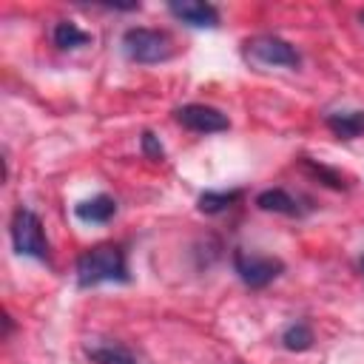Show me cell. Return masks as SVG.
Wrapping results in <instances>:
<instances>
[{
  "mask_svg": "<svg viewBox=\"0 0 364 364\" xmlns=\"http://www.w3.org/2000/svg\"><path fill=\"white\" fill-rule=\"evenodd\" d=\"M74 276L80 287H94L102 282H131L128 273V259L119 245H94L85 253H80L74 264Z\"/></svg>",
  "mask_w": 364,
  "mask_h": 364,
  "instance_id": "1",
  "label": "cell"
},
{
  "mask_svg": "<svg viewBox=\"0 0 364 364\" xmlns=\"http://www.w3.org/2000/svg\"><path fill=\"white\" fill-rule=\"evenodd\" d=\"M122 51L128 54V60L142 63V65H154V63H165L173 54V40L168 31L162 28H142L134 26L122 34Z\"/></svg>",
  "mask_w": 364,
  "mask_h": 364,
  "instance_id": "2",
  "label": "cell"
},
{
  "mask_svg": "<svg viewBox=\"0 0 364 364\" xmlns=\"http://www.w3.org/2000/svg\"><path fill=\"white\" fill-rule=\"evenodd\" d=\"M242 54L250 65H259V68H296L301 63L296 46H290L276 34H256L245 40Z\"/></svg>",
  "mask_w": 364,
  "mask_h": 364,
  "instance_id": "3",
  "label": "cell"
},
{
  "mask_svg": "<svg viewBox=\"0 0 364 364\" xmlns=\"http://www.w3.org/2000/svg\"><path fill=\"white\" fill-rule=\"evenodd\" d=\"M9 230H11V247H14V253L28 256V259H37V262H46L48 259L46 230H43L40 216L31 208H17L14 216H11Z\"/></svg>",
  "mask_w": 364,
  "mask_h": 364,
  "instance_id": "4",
  "label": "cell"
},
{
  "mask_svg": "<svg viewBox=\"0 0 364 364\" xmlns=\"http://www.w3.org/2000/svg\"><path fill=\"white\" fill-rule=\"evenodd\" d=\"M233 270H236V276H239L247 287L259 290V287H267L273 279H279V276L284 273V262L276 259V256L247 253L245 247H236V250H233Z\"/></svg>",
  "mask_w": 364,
  "mask_h": 364,
  "instance_id": "5",
  "label": "cell"
},
{
  "mask_svg": "<svg viewBox=\"0 0 364 364\" xmlns=\"http://www.w3.org/2000/svg\"><path fill=\"white\" fill-rule=\"evenodd\" d=\"M176 122L193 134H219V131H228L230 128V119L213 108V105H202V102H188V105H179L173 111Z\"/></svg>",
  "mask_w": 364,
  "mask_h": 364,
  "instance_id": "6",
  "label": "cell"
},
{
  "mask_svg": "<svg viewBox=\"0 0 364 364\" xmlns=\"http://www.w3.org/2000/svg\"><path fill=\"white\" fill-rule=\"evenodd\" d=\"M168 11L176 20H182L185 26H193V28H216L219 26L216 6L202 3V0H173V3H168Z\"/></svg>",
  "mask_w": 364,
  "mask_h": 364,
  "instance_id": "7",
  "label": "cell"
},
{
  "mask_svg": "<svg viewBox=\"0 0 364 364\" xmlns=\"http://www.w3.org/2000/svg\"><path fill=\"white\" fill-rule=\"evenodd\" d=\"M256 205L262 210H270V213H282V216H304L307 208L293 196L287 193L284 188H267L256 196Z\"/></svg>",
  "mask_w": 364,
  "mask_h": 364,
  "instance_id": "8",
  "label": "cell"
},
{
  "mask_svg": "<svg viewBox=\"0 0 364 364\" xmlns=\"http://www.w3.org/2000/svg\"><path fill=\"white\" fill-rule=\"evenodd\" d=\"M117 213V202L108 196V193H97L91 199H82L77 208H74V216L80 222H88V225H105L111 216Z\"/></svg>",
  "mask_w": 364,
  "mask_h": 364,
  "instance_id": "9",
  "label": "cell"
},
{
  "mask_svg": "<svg viewBox=\"0 0 364 364\" xmlns=\"http://www.w3.org/2000/svg\"><path fill=\"white\" fill-rule=\"evenodd\" d=\"M324 125L338 139H358L364 136V111H330L324 117Z\"/></svg>",
  "mask_w": 364,
  "mask_h": 364,
  "instance_id": "10",
  "label": "cell"
},
{
  "mask_svg": "<svg viewBox=\"0 0 364 364\" xmlns=\"http://www.w3.org/2000/svg\"><path fill=\"white\" fill-rule=\"evenodd\" d=\"M85 355L91 364H139L136 355L117 341H94L85 347Z\"/></svg>",
  "mask_w": 364,
  "mask_h": 364,
  "instance_id": "11",
  "label": "cell"
},
{
  "mask_svg": "<svg viewBox=\"0 0 364 364\" xmlns=\"http://www.w3.org/2000/svg\"><path fill=\"white\" fill-rule=\"evenodd\" d=\"M51 40H54L57 48H80V46H88L94 37H91L88 31H82L77 23L60 20V23L54 26V31H51Z\"/></svg>",
  "mask_w": 364,
  "mask_h": 364,
  "instance_id": "12",
  "label": "cell"
},
{
  "mask_svg": "<svg viewBox=\"0 0 364 364\" xmlns=\"http://www.w3.org/2000/svg\"><path fill=\"white\" fill-rule=\"evenodd\" d=\"M242 199V191H205V193H199V199H196V208L202 210V213H222V210H228L233 202H239Z\"/></svg>",
  "mask_w": 364,
  "mask_h": 364,
  "instance_id": "13",
  "label": "cell"
},
{
  "mask_svg": "<svg viewBox=\"0 0 364 364\" xmlns=\"http://www.w3.org/2000/svg\"><path fill=\"white\" fill-rule=\"evenodd\" d=\"M313 341H316V336H313V330H310L307 321H293V324H287L284 333H282V344H284L290 353H304V350L313 347Z\"/></svg>",
  "mask_w": 364,
  "mask_h": 364,
  "instance_id": "14",
  "label": "cell"
},
{
  "mask_svg": "<svg viewBox=\"0 0 364 364\" xmlns=\"http://www.w3.org/2000/svg\"><path fill=\"white\" fill-rule=\"evenodd\" d=\"M142 151H145V156H148V159H154V162H162V159H165V151H162L159 139H156L151 131H145V134H142Z\"/></svg>",
  "mask_w": 364,
  "mask_h": 364,
  "instance_id": "15",
  "label": "cell"
},
{
  "mask_svg": "<svg viewBox=\"0 0 364 364\" xmlns=\"http://www.w3.org/2000/svg\"><path fill=\"white\" fill-rule=\"evenodd\" d=\"M304 165H307L316 176H324V179H327V185H333V188H341V185H344V182H341V176H338L336 171H330V168H324V165H313L310 159H304Z\"/></svg>",
  "mask_w": 364,
  "mask_h": 364,
  "instance_id": "16",
  "label": "cell"
},
{
  "mask_svg": "<svg viewBox=\"0 0 364 364\" xmlns=\"http://www.w3.org/2000/svg\"><path fill=\"white\" fill-rule=\"evenodd\" d=\"M358 20H361V26H364V9H361V11H358Z\"/></svg>",
  "mask_w": 364,
  "mask_h": 364,
  "instance_id": "17",
  "label": "cell"
},
{
  "mask_svg": "<svg viewBox=\"0 0 364 364\" xmlns=\"http://www.w3.org/2000/svg\"><path fill=\"white\" fill-rule=\"evenodd\" d=\"M361 273H364V256H361Z\"/></svg>",
  "mask_w": 364,
  "mask_h": 364,
  "instance_id": "18",
  "label": "cell"
}]
</instances>
